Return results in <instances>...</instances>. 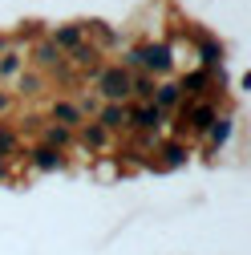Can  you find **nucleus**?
<instances>
[{
	"mask_svg": "<svg viewBox=\"0 0 251 255\" xmlns=\"http://www.w3.org/2000/svg\"><path fill=\"white\" fill-rule=\"evenodd\" d=\"M102 89H106V98H126V89H130V73H126V69H110L102 77Z\"/></svg>",
	"mask_w": 251,
	"mask_h": 255,
	"instance_id": "f257e3e1",
	"label": "nucleus"
},
{
	"mask_svg": "<svg viewBox=\"0 0 251 255\" xmlns=\"http://www.w3.org/2000/svg\"><path fill=\"white\" fill-rule=\"evenodd\" d=\"M126 118H130V114H126V110H122V106H110V110H106V114H102V122H106V126H110V130H118V126H126Z\"/></svg>",
	"mask_w": 251,
	"mask_h": 255,
	"instance_id": "f03ea898",
	"label": "nucleus"
},
{
	"mask_svg": "<svg viewBox=\"0 0 251 255\" xmlns=\"http://www.w3.org/2000/svg\"><path fill=\"white\" fill-rule=\"evenodd\" d=\"M158 118H162V114H158V106H146V110H138V114H134V122H138V126H146V130H150V126H158Z\"/></svg>",
	"mask_w": 251,
	"mask_h": 255,
	"instance_id": "7ed1b4c3",
	"label": "nucleus"
},
{
	"mask_svg": "<svg viewBox=\"0 0 251 255\" xmlns=\"http://www.w3.org/2000/svg\"><path fill=\"white\" fill-rule=\"evenodd\" d=\"M174 102H178V89H174V85H166V89L158 93V106H174Z\"/></svg>",
	"mask_w": 251,
	"mask_h": 255,
	"instance_id": "20e7f679",
	"label": "nucleus"
}]
</instances>
